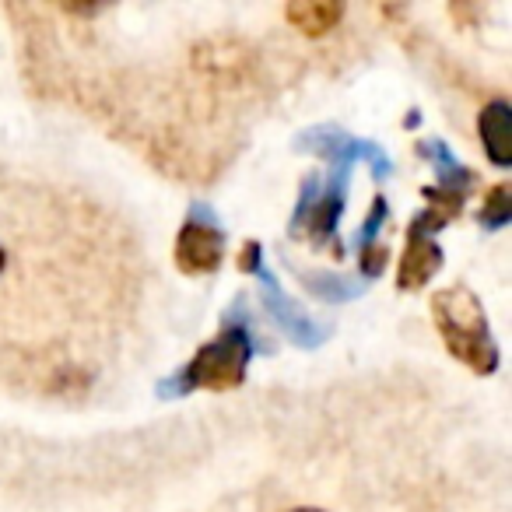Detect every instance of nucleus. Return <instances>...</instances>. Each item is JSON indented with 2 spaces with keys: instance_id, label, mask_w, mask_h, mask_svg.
<instances>
[{
  "instance_id": "13",
  "label": "nucleus",
  "mask_w": 512,
  "mask_h": 512,
  "mask_svg": "<svg viewBox=\"0 0 512 512\" xmlns=\"http://www.w3.org/2000/svg\"><path fill=\"white\" fill-rule=\"evenodd\" d=\"M320 186H323V179L316 176V172H309V176L302 179V186H299V204H295L292 221H288V235H292V239H302V228H306L309 211H313L316 197H320Z\"/></svg>"
},
{
  "instance_id": "7",
  "label": "nucleus",
  "mask_w": 512,
  "mask_h": 512,
  "mask_svg": "<svg viewBox=\"0 0 512 512\" xmlns=\"http://www.w3.org/2000/svg\"><path fill=\"white\" fill-rule=\"evenodd\" d=\"M348 176V169H330V179L320 186V197H316L306 228H302V239H309V246H330L337 260H344V242L337 239V225H341L344 204H348Z\"/></svg>"
},
{
  "instance_id": "16",
  "label": "nucleus",
  "mask_w": 512,
  "mask_h": 512,
  "mask_svg": "<svg viewBox=\"0 0 512 512\" xmlns=\"http://www.w3.org/2000/svg\"><path fill=\"white\" fill-rule=\"evenodd\" d=\"M264 264V246L256 239L242 242V253H239V271L242 274H256V267Z\"/></svg>"
},
{
  "instance_id": "3",
  "label": "nucleus",
  "mask_w": 512,
  "mask_h": 512,
  "mask_svg": "<svg viewBox=\"0 0 512 512\" xmlns=\"http://www.w3.org/2000/svg\"><path fill=\"white\" fill-rule=\"evenodd\" d=\"M225 260V232L211 204L193 200L176 235V267L183 274H214Z\"/></svg>"
},
{
  "instance_id": "10",
  "label": "nucleus",
  "mask_w": 512,
  "mask_h": 512,
  "mask_svg": "<svg viewBox=\"0 0 512 512\" xmlns=\"http://www.w3.org/2000/svg\"><path fill=\"white\" fill-rule=\"evenodd\" d=\"M295 278L302 281L309 295H316L320 302L330 306H341V302L362 299L369 292V281L362 278H348V274H330V271H295Z\"/></svg>"
},
{
  "instance_id": "2",
  "label": "nucleus",
  "mask_w": 512,
  "mask_h": 512,
  "mask_svg": "<svg viewBox=\"0 0 512 512\" xmlns=\"http://www.w3.org/2000/svg\"><path fill=\"white\" fill-rule=\"evenodd\" d=\"M432 320L446 351L477 376L498 369V344L491 337L484 306L467 285H449L432 295Z\"/></svg>"
},
{
  "instance_id": "6",
  "label": "nucleus",
  "mask_w": 512,
  "mask_h": 512,
  "mask_svg": "<svg viewBox=\"0 0 512 512\" xmlns=\"http://www.w3.org/2000/svg\"><path fill=\"white\" fill-rule=\"evenodd\" d=\"M256 281H260V306H264L267 316H271V320L285 330L288 341H292L295 348L313 351V348H320V344L327 341L330 327L316 323L313 316L299 306V302L288 299V295L281 292V285H278V278H274L271 267H267V264L256 267Z\"/></svg>"
},
{
  "instance_id": "8",
  "label": "nucleus",
  "mask_w": 512,
  "mask_h": 512,
  "mask_svg": "<svg viewBox=\"0 0 512 512\" xmlns=\"http://www.w3.org/2000/svg\"><path fill=\"white\" fill-rule=\"evenodd\" d=\"M477 134H481L484 155L495 169L512 165V106L505 99H491L477 116Z\"/></svg>"
},
{
  "instance_id": "9",
  "label": "nucleus",
  "mask_w": 512,
  "mask_h": 512,
  "mask_svg": "<svg viewBox=\"0 0 512 512\" xmlns=\"http://www.w3.org/2000/svg\"><path fill=\"white\" fill-rule=\"evenodd\" d=\"M418 155L428 158V165L439 176V193H453V197H467V190L474 186V172L463 162H456V155L439 141V137H428V141H418Z\"/></svg>"
},
{
  "instance_id": "5",
  "label": "nucleus",
  "mask_w": 512,
  "mask_h": 512,
  "mask_svg": "<svg viewBox=\"0 0 512 512\" xmlns=\"http://www.w3.org/2000/svg\"><path fill=\"white\" fill-rule=\"evenodd\" d=\"M446 225L449 221L439 211H432V207H425V211L411 218V225H407V246L400 253V271H397L400 292H418V288H425L442 271V249L435 242V232Z\"/></svg>"
},
{
  "instance_id": "15",
  "label": "nucleus",
  "mask_w": 512,
  "mask_h": 512,
  "mask_svg": "<svg viewBox=\"0 0 512 512\" xmlns=\"http://www.w3.org/2000/svg\"><path fill=\"white\" fill-rule=\"evenodd\" d=\"M386 264H390V249L386 246H369V249H362V281H376L379 274L386 271Z\"/></svg>"
},
{
  "instance_id": "14",
  "label": "nucleus",
  "mask_w": 512,
  "mask_h": 512,
  "mask_svg": "<svg viewBox=\"0 0 512 512\" xmlns=\"http://www.w3.org/2000/svg\"><path fill=\"white\" fill-rule=\"evenodd\" d=\"M386 214H390V207H386V200H383V197L372 200L369 214H365L362 228H358V235H355L358 253H362V249H369V246H376V235H379V228L386 225Z\"/></svg>"
},
{
  "instance_id": "17",
  "label": "nucleus",
  "mask_w": 512,
  "mask_h": 512,
  "mask_svg": "<svg viewBox=\"0 0 512 512\" xmlns=\"http://www.w3.org/2000/svg\"><path fill=\"white\" fill-rule=\"evenodd\" d=\"M8 271V242L0 239V274Z\"/></svg>"
},
{
  "instance_id": "4",
  "label": "nucleus",
  "mask_w": 512,
  "mask_h": 512,
  "mask_svg": "<svg viewBox=\"0 0 512 512\" xmlns=\"http://www.w3.org/2000/svg\"><path fill=\"white\" fill-rule=\"evenodd\" d=\"M295 151H306V155L327 158L330 169H355L358 162H369L376 179H390L393 162L379 144L358 141V137L344 134L334 123H323V127H309L302 134H295Z\"/></svg>"
},
{
  "instance_id": "18",
  "label": "nucleus",
  "mask_w": 512,
  "mask_h": 512,
  "mask_svg": "<svg viewBox=\"0 0 512 512\" xmlns=\"http://www.w3.org/2000/svg\"><path fill=\"white\" fill-rule=\"evenodd\" d=\"M292 512H323V509H292Z\"/></svg>"
},
{
  "instance_id": "11",
  "label": "nucleus",
  "mask_w": 512,
  "mask_h": 512,
  "mask_svg": "<svg viewBox=\"0 0 512 512\" xmlns=\"http://www.w3.org/2000/svg\"><path fill=\"white\" fill-rule=\"evenodd\" d=\"M285 18L302 36H327L344 18V4H337V0H299V4H288Z\"/></svg>"
},
{
  "instance_id": "12",
  "label": "nucleus",
  "mask_w": 512,
  "mask_h": 512,
  "mask_svg": "<svg viewBox=\"0 0 512 512\" xmlns=\"http://www.w3.org/2000/svg\"><path fill=\"white\" fill-rule=\"evenodd\" d=\"M477 221H481L484 228H505L512 221V186L509 183H498L488 190V197H484V207L481 214H477Z\"/></svg>"
},
{
  "instance_id": "1",
  "label": "nucleus",
  "mask_w": 512,
  "mask_h": 512,
  "mask_svg": "<svg viewBox=\"0 0 512 512\" xmlns=\"http://www.w3.org/2000/svg\"><path fill=\"white\" fill-rule=\"evenodd\" d=\"M256 330L249 320L246 295L228 306L225 323H221V334L211 344L197 351L183 369H176L172 376L158 379L155 393L162 400L186 397L193 390H235L246 379V365L256 355Z\"/></svg>"
}]
</instances>
